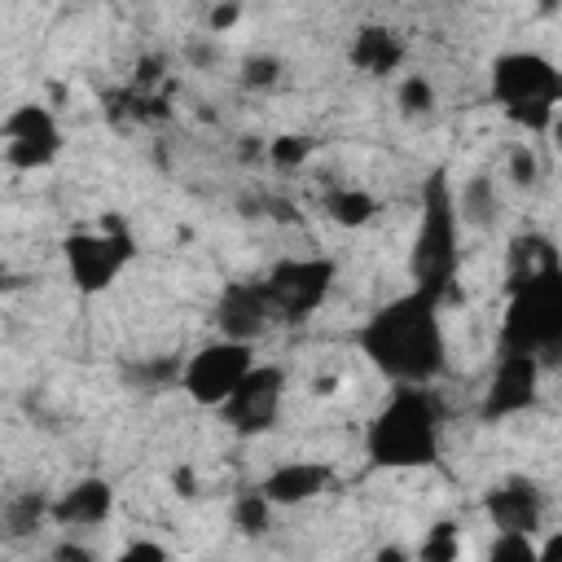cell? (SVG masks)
Masks as SVG:
<instances>
[{
  "label": "cell",
  "mask_w": 562,
  "mask_h": 562,
  "mask_svg": "<svg viewBox=\"0 0 562 562\" xmlns=\"http://www.w3.org/2000/svg\"><path fill=\"white\" fill-rule=\"evenodd\" d=\"M277 395H281V373L277 369H250L241 378V386L224 400V408H233L237 426H268Z\"/></svg>",
  "instance_id": "5"
},
{
  "label": "cell",
  "mask_w": 562,
  "mask_h": 562,
  "mask_svg": "<svg viewBox=\"0 0 562 562\" xmlns=\"http://www.w3.org/2000/svg\"><path fill=\"white\" fill-rule=\"evenodd\" d=\"M250 369H255V364H250V351H246L241 342H220V347L198 351V360H193L189 373H184V386H189V395L202 400V404H224V400L241 386V378H246Z\"/></svg>",
  "instance_id": "3"
},
{
  "label": "cell",
  "mask_w": 562,
  "mask_h": 562,
  "mask_svg": "<svg viewBox=\"0 0 562 562\" xmlns=\"http://www.w3.org/2000/svg\"><path fill=\"white\" fill-rule=\"evenodd\" d=\"M57 149V132L40 110H22L9 119V158L13 162H44Z\"/></svg>",
  "instance_id": "6"
},
{
  "label": "cell",
  "mask_w": 562,
  "mask_h": 562,
  "mask_svg": "<svg viewBox=\"0 0 562 562\" xmlns=\"http://www.w3.org/2000/svg\"><path fill=\"white\" fill-rule=\"evenodd\" d=\"M342 206H364L360 198H342ZM338 220H351V224H360L364 220V211H338Z\"/></svg>",
  "instance_id": "8"
},
{
  "label": "cell",
  "mask_w": 562,
  "mask_h": 562,
  "mask_svg": "<svg viewBox=\"0 0 562 562\" xmlns=\"http://www.w3.org/2000/svg\"><path fill=\"white\" fill-rule=\"evenodd\" d=\"M364 351L400 386L430 382L443 369V329H439L435 294L417 290V294L395 299L391 307H382L364 325Z\"/></svg>",
  "instance_id": "1"
},
{
  "label": "cell",
  "mask_w": 562,
  "mask_h": 562,
  "mask_svg": "<svg viewBox=\"0 0 562 562\" xmlns=\"http://www.w3.org/2000/svg\"><path fill=\"white\" fill-rule=\"evenodd\" d=\"M369 448L382 465H426V461H435L439 426H435V408L422 395V386H400V395L378 417Z\"/></svg>",
  "instance_id": "2"
},
{
  "label": "cell",
  "mask_w": 562,
  "mask_h": 562,
  "mask_svg": "<svg viewBox=\"0 0 562 562\" xmlns=\"http://www.w3.org/2000/svg\"><path fill=\"white\" fill-rule=\"evenodd\" d=\"M496 88H501V97H505L514 110H522V105L549 110V101H553V92H558V75H553V66L540 61V57H505V61L496 66Z\"/></svg>",
  "instance_id": "4"
},
{
  "label": "cell",
  "mask_w": 562,
  "mask_h": 562,
  "mask_svg": "<svg viewBox=\"0 0 562 562\" xmlns=\"http://www.w3.org/2000/svg\"><path fill=\"white\" fill-rule=\"evenodd\" d=\"M110 509V487H101V483H88V487H79V492H70V501H66V518L70 522H92V518H101Z\"/></svg>",
  "instance_id": "7"
}]
</instances>
